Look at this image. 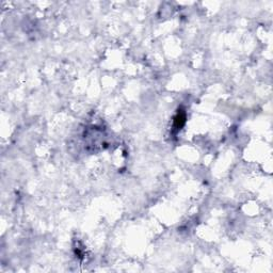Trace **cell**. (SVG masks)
Segmentation results:
<instances>
[{"label":"cell","mask_w":273,"mask_h":273,"mask_svg":"<svg viewBox=\"0 0 273 273\" xmlns=\"http://www.w3.org/2000/svg\"><path fill=\"white\" fill-rule=\"evenodd\" d=\"M184 123H185V114L178 113L176 119H175V126H176L177 128H180V127L184 125Z\"/></svg>","instance_id":"obj_1"}]
</instances>
